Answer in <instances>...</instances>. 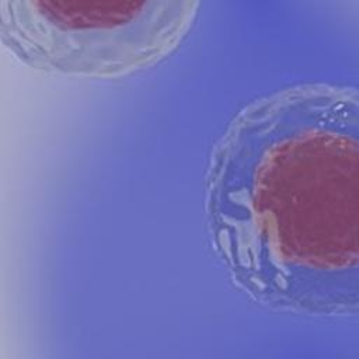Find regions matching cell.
Here are the masks:
<instances>
[{
	"label": "cell",
	"instance_id": "1",
	"mask_svg": "<svg viewBox=\"0 0 359 359\" xmlns=\"http://www.w3.org/2000/svg\"><path fill=\"white\" fill-rule=\"evenodd\" d=\"M205 213L237 289L273 311L359 314V87L258 97L212 151Z\"/></svg>",
	"mask_w": 359,
	"mask_h": 359
},
{
	"label": "cell",
	"instance_id": "2",
	"mask_svg": "<svg viewBox=\"0 0 359 359\" xmlns=\"http://www.w3.org/2000/svg\"><path fill=\"white\" fill-rule=\"evenodd\" d=\"M202 0H0V42L45 73L118 79L171 56Z\"/></svg>",
	"mask_w": 359,
	"mask_h": 359
}]
</instances>
